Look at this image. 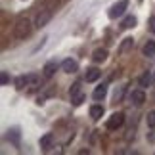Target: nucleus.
I'll list each match as a JSON object with an SVG mask.
<instances>
[{
    "label": "nucleus",
    "mask_w": 155,
    "mask_h": 155,
    "mask_svg": "<svg viewBox=\"0 0 155 155\" xmlns=\"http://www.w3.org/2000/svg\"><path fill=\"white\" fill-rule=\"evenodd\" d=\"M144 56L146 58H153L155 56V40H147V42L144 44Z\"/></svg>",
    "instance_id": "nucleus-10"
},
{
    "label": "nucleus",
    "mask_w": 155,
    "mask_h": 155,
    "mask_svg": "<svg viewBox=\"0 0 155 155\" xmlns=\"http://www.w3.org/2000/svg\"><path fill=\"white\" fill-rule=\"evenodd\" d=\"M105 94H107V86H105V84L98 86L96 90H94V100H98V102H100V100H104V98H105Z\"/></svg>",
    "instance_id": "nucleus-16"
},
{
    "label": "nucleus",
    "mask_w": 155,
    "mask_h": 155,
    "mask_svg": "<svg viewBox=\"0 0 155 155\" xmlns=\"http://www.w3.org/2000/svg\"><path fill=\"white\" fill-rule=\"evenodd\" d=\"M123 92H124V88H119V90L115 92V96H113V98H115V102H121V98H123Z\"/></svg>",
    "instance_id": "nucleus-24"
},
{
    "label": "nucleus",
    "mask_w": 155,
    "mask_h": 155,
    "mask_svg": "<svg viewBox=\"0 0 155 155\" xmlns=\"http://www.w3.org/2000/svg\"><path fill=\"white\" fill-rule=\"evenodd\" d=\"M124 124V113H113V115L107 119V128L109 130H117V128H121Z\"/></svg>",
    "instance_id": "nucleus-2"
},
{
    "label": "nucleus",
    "mask_w": 155,
    "mask_h": 155,
    "mask_svg": "<svg viewBox=\"0 0 155 155\" xmlns=\"http://www.w3.org/2000/svg\"><path fill=\"white\" fill-rule=\"evenodd\" d=\"M132 27H136V17L134 15H127L123 19V23H121V29H132Z\"/></svg>",
    "instance_id": "nucleus-14"
},
{
    "label": "nucleus",
    "mask_w": 155,
    "mask_h": 155,
    "mask_svg": "<svg viewBox=\"0 0 155 155\" xmlns=\"http://www.w3.org/2000/svg\"><path fill=\"white\" fill-rule=\"evenodd\" d=\"M100 75H102V71H98L96 67L88 69V71H86V82H96V81L100 79Z\"/></svg>",
    "instance_id": "nucleus-11"
},
{
    "label": "nucleus",
    "mask_w": 155,
    "mask_h": 155,
    "mask_svg": "<svg viewBox=\"0 0 155 155\" xmlns=\"http://www.w3.org/2000/svg\"><path fill=\"white\" fill-rule=\"evenodd\" d=\"M146 121H147V127H150V128H155V111H150V113H147Z\"/></svg>",
    "instance_id": "nucleus-20"
},
{
    "label": "nucleus",
    "mask_w": 155,
    "mask_h": 155,
    "mask_svg": "<svg viewBox=\"0 0 155 155\" xmlns=\"http://www.w3.org/2000/svg\"><path fill=\"white\" fill-rule=\"evenodd\" d=\"M27 86H29V90L42 88V81H40L38 75H27Z\"/></svg>",
    "instance_id": "nucleus-6"
},
{
    "label": "nucleus",
    "mask_w": 155,
    "mask_h": 155,
    "mask_svg": "<svg viewBox=\"0 0 155 155\" xmlns=\"http://www.w3.org/2000/svg\"><path fill=\"white\" fill-rule=\"evenodd\" d=\"M102 115H104V107H102V105H92V107H90V117L94 119V121L102 119Z\"/></svg>",
    "instance_id": "nucleus-13"
},
{
    "label": "nucleus",
    "mask_w": 155,
    "mask_h": 155,
    "mask_svg": "<svg viewBox=\"0 0 155 155\" xmlns=\"http://www.w3.org/2000/svg\"><path fill=\"white\" fill-rule=\"evenodd\" d=\"M151 84V75L150 73H144L140 77V86H150Z\"/></svg>",
    "instance_id": "nucleus-19"
},
{
    "label": "nucleus",
    "mask_w": 155,
    "mask_h": 155,
    "mask_svg": "<svg viewBox=\"0 0 155 155\" xmlns=\"http://www.w3.org/2000/svg\"><path fill=\"white\" fill-rule=\"evenodd\" d=\"M29 35H31V21H29L27 17H19L14 25V37L17 40H23V38H27Z\"/></svg>",
    "instance_id": "nucleus-1"
},
{
    "label": "nucleus",
    "mask_w": 155,
    "mask_h": 155,
    "mask_svg": "<svg viewBox=\"0 0 155 155\" xmlns=\"http://www.w3.org/2000/svg\"><path fill=\"white\" fill-rule=\"evenodd\" d=\"M77 94H81V82H75V84L71 86V90H69V96L71 98H75Z\"/></svg>",
    "instance_id": "nucleus-21"
},
{
    "label": "nucleus",
    "mask_w": 155,
    "mask_h": 155,
    "mask_svg": "<svg viewBox=\"0 0 155 155\" xmlns=\"http://www.w3.org/2000/svg\"><path fill=\"white\" fill-rule=\"evenodd\" d=\"M61 71L63 73H77L79 71V63L75 59H63L61 61Z\"/></svg>",
    "instance_id": "nucleus-5"
},
{
    "label": "nucleus",
    "mask_w": 155,
    "mask_h": 155,
    "mask_svg": "<svg viewBox=\"0 0 155 155\" xmlns=\"http://www.w3.org/2000/svg\"><path fill=\"white\" fill-rule=\"evenodd\" d=\"M56 69H58V63L56 61H48V63H46L44 65V77H46V79H52V77H54V73H56Z\"/></svg>",
    "instance_id": "nucleus-9"
},
{
    "label": "nucleus",
    "mask_w": 155,
    "mask_h": 155,
    "mask_svg": "<svg viewBox=\"0 0 155 155\" xmlns=\"http://www.w3.org/2000/svg\"><path fill=\"white\" fill-rule=\"evenodd\" d=\"M50 19H52V12H50V10H42V12L37 15V19H35V27H37V29H42Z\"/></svg>",
    "instance_id": "nucleus-4"
},
{
    "label": "nucleus",
    "mask_w": 155,
    "mask_h": 155,
    "mask_svg": "<svg viewBox=\"0 0 155 155\" xmlns=\"http://www.w3.org/2000/svg\"><path fill=\"white\" fill-rule=\"evenodd\" d=\"M52 140H54L52 134H44L42 138H40V147H42V150H48V147L52 146Z\"/></svg>",
    "instance_id": "nucleus-17"
},
{
    "label": "nucleus",
    "mask_w": 155,
    "mask_h": 155,
    "mask_svg": "<svg viewBox=\"0 0 155 155\" xmlns=\"http://www.w3.org/2000/svg\"><path fill=\"white\" fill-rule=\"evenodd\" d=\"M71 102H73V105L77 107V105H81L82 102H84V94H77L75 98H71Z\"/></svg>",
    "instance_id": "nucleus-22"
},
{
    "label": "nucleus",
    "mask_w": 155,
    "mask_h": 155,
    "mask_svg": "<svg viewBox=\"0 0 155 155\" xmlns=\"http://www.w3.org/2000/svg\"><path fill=\"white\" fill-rule=\"evenodd\" d=\"M8 82H10V75L6 73V71H2V75H0V84H2V86H6Z\"/></svg>",
    "instance_id": "nucleus-23"
},
{
    "label": "nucleus",
    "mask_w": 155,
    "mask_h": 155,
    "mask_svg": "<svg viewBox=\"0 0 155 155\" xmlns=\"http://www.w3.org/2000/svg\"><path fill=\"white\" fill-rule=\"evenodd\" d=\"M92 59L94 61H105L107 59V50H104V48H98V50H94V54H92Z\"/></svg>",
    "instance_id": "nucleus-12"
},
{
    "label": "nucleus",
    "mask_w": 155,
    "mask_h": 155,
    "mask_svg": "<svg viewBox=\"0 0 155 155\" xmlns=\"http://www.w3.org/2000/svg\"><path fill=\"white\" fill-rule=\"evenodd\" d=\"M25 86H27V75H19L15 79V88L21 90V88H25Z\"/></svg>",
    "instance_id": "nucleus-18"
},
{
    "label": "nucleus",
    "mask_w": 155,
    "mask_h": 155,
    "mask_svg": "<svg viewBox=\"0 0 155 155\" xmlns=\"http://www.w3.org/2000/svg\"><path fill=\"white\" fill-rule=\"evenodd\" d=\"M127 6H128V0H119L117 4H113L111 6V10H109V17H119V15H123L124 14V10H127Z\"/></svg>",
    "instance_id": "nucleus-3"
},
{
    "label": "nucleus",
    "mask_w": 155,
    "mask_h": 155,
    "mask_svg": "<svg viewBox=\"0 0 155 155\" xmlns=\"http://www.w3.org/2000/svg\"><path fill=\"white\" fill-rule=\"evenodd\" d=\"M130 102H132L136 107H140L142 104L146 102V94H144V90H134L132 94H130Z\"/></svg>",
    "instance_id": "nucleus-7"
},
{
    "label": "nucleus",
    "mask_w": 155,
    "mask_h": 155,
    "mask_svg": "<svg viewBox=\"0 0 155 155\" xmlns=\"http://www.w3.org/2000/svg\"><path fill=\"white\" fill-rule=\"evenodd\" d=\"M8 140L14 146H19V130H17V128H12L10 132H8Z\"/></svg>",
    "instance_id": "nucleus-15"
},
{
    "label": "nucleus",
    "mask_w": 155,
    "mask_h": 155,
    "mask_svg": "<svg viewBox=\"0 0 155 155\" xmlns=\"http://www.w3.org/2000/svg\"><path fill=\"white\" fill-rule=\"evenodd\" d=\"M132 46H134V38L127 37V38L121 42V46H119V54H127V52H130V50H132Z\"/></svg>",
    "instance_id": "nucleus-8"
},
{
    "label": "nucleus",
    "mask_w": 155,
    "mask_h": 155,
    "mask_svg": "<svg viewBox=\"0 0 155 155\" xmlns=\"http://www.w3.org/2000/svg\"><path fill=\"white\" fill-rule=\"evenodd\" d=\"M150 31H151V33H155V15H153V17H150Z\"/></svg>",
    "instance_id": "nucleus-26"
},
{
    "label": "nucleus",
    "mask_w": 155,
    "mask_h": 155,
    "mask_svg": "<svg viewBox=\"0 0 155 155\" xmlns=\"http://www.w3.org/2000/svg\"><path fill=\"white\" fill-rule=\"evenodd\" d=\"M124 140H127V142H130V140H134V128H130L128 132H127V136H124Z\"/></svg>",
    "instance_id": "nucleus-25"
}]
</instances>
